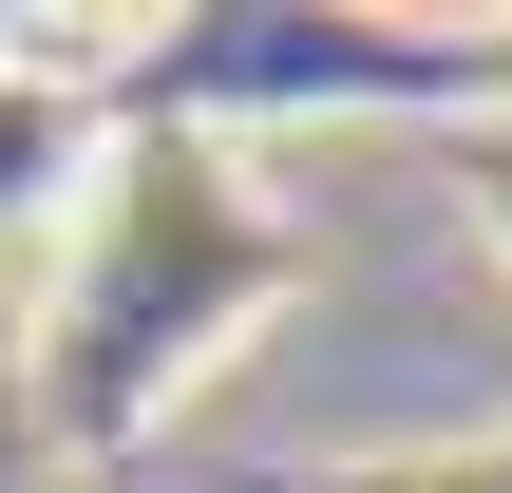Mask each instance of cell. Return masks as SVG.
<instances>
[{
  "instance_id": "cell-1",
  "label": "cell",
  "mask_w": 512,
  "mask_h": 493,
  "mask_svg": "<svg viewBox=\"0 0 512 493\" xmlns=\"http://www.w3.org/2000/svg\"><path fill=\"white\" fill-rule=\"evenodd\" d=\"M95 152H114L95 57H76V38H0V266L95 209Z\"/></svg>"
}]
</instances>
